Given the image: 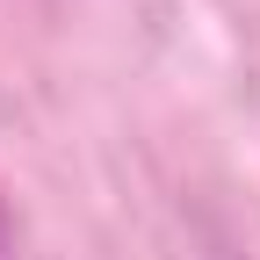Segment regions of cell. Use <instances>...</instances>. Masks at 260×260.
Returning <instances> with one entry per match:
<instances>
[{"instance_id":"1","label":"cell","mask_w":260,"mask_h":260,"mask_svg":"<svg viewBox=\"0 0 260 260\" xmlns=\"http://www.w3.org/2000/svg\"><path fill=\"white\" fill-rule=\"evenodd\" d=\"M0 260H8V224H0Z\"/></svg>"}]
</instances>
